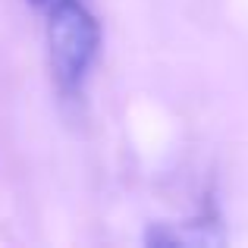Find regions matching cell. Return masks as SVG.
I'll return each mask as SVG.
<instances>
[{"instance_id":"6da1fadb","label":"cell","mask_w":248,"mask_h":248,"mask_svg":"<svg viewBox=\"0 0 248 248\" xmlns=\"http://www.w3.org/2000/svg\"><path fill=\"white\" fill-rule=\"evenodd\" d=\"M47 19V47L54 79L63 91L82 88L91 63L101 47V25L79 0H63L50 6Z\"/></svg>"},{"instance_id":"7a4b0ae2","label":"cell","mask_w":248,"mask_h":248,"mask_svg":"<svg viewBox=\"0 0 248 248\" xmlns=\"http://www.w3.org/2000/svg\"><path fill=\"white\" fill-rule=\"evenodd\" d=\"M29 3H35V6H41V10H50V6H57V3H63V0H29Z\"/></svg>"}]
</instances>
